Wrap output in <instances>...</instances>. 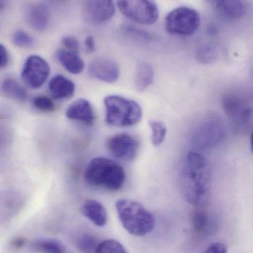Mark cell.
<instances>
[{
	"instance_id": "1",
	"label": "cell",
	"mask_w": 253,
	"mask_h": 253,
	"mask_svg": "<svg viewBox=\"0 0 253 253\" xmlns=\"http://www.w3.org/2000/svg\"><path fill=\"white\" fill-rule=\"evenodd\" d=\"M211 180V166L208 160L201 154L189 152L180 172V189L183 198L192 205H203L210 195Z\"/></svg>"
},
{
	"instance_id": "2",
	"label": "cell",
	"mask_w": 253,
	"mask_h": 253,
	"mask_svg": "<svg viewBox=\"0 0 253 253\" xmlns=\"http://www.w3.org/2000/svg\"><path fill=\"white\" fill-rule=\"evenodd\" d=\"M115 207L123 226L128 233L143 236L155 229V216L140 203L120 199L115 203Z\"/></svg>"
},
{
	"instance_id": "3",
	"label": "cell",
	"mask_w": 253,
	"mask_h": 253,
	"mask_svg": "<svg viewBox=\"0 0 253 253\" xmlns=\"http://www.w3.org/2000/svg\"><path fill=\"white\" fill-rule=\"evenodd\" d=\"M84 179L91 186L118 191L124 186L126 173L123 167L115 161L104 157H98L91 160L87 166Z\"/></svg>"
},
{
	"instance_id": "4",
	"label": "cell",
	"mask_w": 253,
	"mask_h": 253,
	"mask_svg": "<svg viewBox=\"0 0 253 253\" xmlns=\"http://www.w3.org/2000/svg\"><path fill=\"white\" fill-rule=\"evenodd\" d=\"M106 123L114 127L135 125L141 120L143 112L140 105L119 95H109L104 98Z\"/></svg>"
},
{
	"instance_id": "5",
	"label": "cell",
	"mask_w": 253,
	"mask_h": 253,
	"mask_svg": "<svg viewBox=\"0 0 253 253\" xmlns=\"http://www.w3.org/2000/svg\"><path fill=\"white\" fill-rule=\"evenodd\" d=\"M165 24L169 33L180 36H190L199 29L201 17L195 9L188 7H179L167 14Z\"/></svg>"
},
{
	"instance_id": "6",
	"label": "cell",
	"mask_w": 253,
	"mask_h": 253,
	"mask_svg": "<svg viewBox=\"0 0 253 253\" xmlns=\"http://www.w3.org/2000/svg\"><path fill=\"white\" fill-rule=\"evenodd\" d=\"M117 3L124 16L139 24H154L159 17L152 0H117Z\"/></svg>"
},
{
	"instance_id": "7",
	"label": "cell",
	"mask_w": 253,
	"mask_h": 253,
	"mask_svg": "<svg viewBox=\"0 0 253 253\" xmlns=\"http://www.w3.org/2000/svg\"><path fill=\"white\" fill-rule=\"evenodd\" d=\"M224 135L225 128L222 121L208 118L197 127L192 137V143L198 149H208L218 144Z\"/></svg>"
},
{
	"instance_id": "8",
	"label": "cell",
	"mask_w": 253,
	"mask_h": 253,
	"mask_svg": "<svg viewBox=\"0 0 253 253\" xmlns=\"http://www.w3.org/2000/svg\"><path fill=\"white\" fill-rule=\"evenodd\" d=\"M49 74L48 63L40 56L32 55L28 57L25 63L21 77L27 86L36 89L46 82Z\"/></svg>"
},
{
	"instance_id": "9",
	"label": "cell",
	"mask_w": 253,
	"mask_h": 253,
	"mask_svg": "<svg viewBox=\"0 0 253 253\" xmlns=\"http://www.w3.org/2000/svg\"><path fill=\"white\" fill-rule=\"evenodd\" d=\"M106 146L115 158L124 161H133L139 150L138 140L127 133H121L109 137Z\"/></svg>"
},
{
	"instance_id": "10",
	"label": "cell",
	"mask_w": 253,
	"mask_h": 253,
	"mask_svg": "<svg viewBox=\"0 0 253 253\" xmlns=\"http://www.w3.org/2000/svg\"><path fill=\"white\" fill-rule=\"evenodd\" d=\"M222 104L229 118L241 125H248L252 119V109L240 97L233 94H226L223 97Z\"/></svg>"
},
{
	"instance_id": "11",
	"label": "cell",
	"mask_w": 253,
	"mask_h": 253,
	"mask_svg": "<svg viewBox=\"0 0 253 253\" xmlns=\"http://www.w3.org/2000/svg\"><path fill=\"white\" fill-rule=\"evenodd\" d=\"M90 75L94 79L102 82L112 84L118 81L120 69L114 60L100 58L93 61L88 67Z\"/></svg>"
},
{
	"instance_id": "12",
	"label": "cell",
	"mask_w": 253,
	"mask_h": 253,
	"mask_svg": "<svg viewBox=\"0 0 253 253\" xmlns=\"http://www.w3.org/2000/svg\"><path fill=\"white\" fill-rule=\"evenodd\" d=\"M87 14L94 23H103L115 15L114 0H85Z\"/></svg>"
},
{
	"instance_id": "13",
	"label": "cell",
	"mask_w": 253,
	"mask_h": 253,
	"mask_svg": "<svg viewBox=\"0 0 253 253\" xmlns=\"http://www.w3.org/2000/svg\"><path fill=\"white\" fill-rule=\"evenodd\" d=\"M66 115L72 121H79L87 126L93 125L95 119L91 103L84 98L72 103L66 109Z\"/></svg>"
},
{
	"instance_id": "14",
	"label": "cell",
	"mask_w": 253,
	"mask_h": 253,
	"mask_svg": "<svg viewBox=\"0 0 253 253\" xmlns=\"http://www.w3.org/2000/svg\"><path fill=\"white\" fill-rule=\"evenodd\" d=\"M26 17L32 29L42 32L46 29L49 23V9L45 4L35 3L28 8Z\"/></svg>"
},
{
	"instance_id": "15",
	"label": "cell",
	"mask_w": 253,
	"mask_h": 253,
	"mask_svg": "<svg viewBox=\"0 0 253 253\" xmlns=\"http://www.w3.org/2000/svg\"><path fill=\"white\" fill-rule=\"evenodd\" d=\"M48 90L53 98L55 100H65L75 94L76 86L71 80L63 75H56L48 84Z\"/></svg>"
},
{
	"instance_id": "16",
	"label": "cell",
	"mask_w": 253,
	"mask_h": 253,
	"mask_svg": "<svg viewBox=\"0 0 253 253\" xmlns=\"http://www.w3.org/2000/svg\"><path fill=\"white\" fill-rule=\"evenodd\" d=\"M82 212L95 226L103 227L107 223L108 214L103 204L95 200L85 201L82 207Z\"/></svg>"
},
{
	"instance_id": "17",
	"label": "cell",
	"mask_w": 253,
	"mask_h": 253,
	"mask_svg": "<svg viewBox=\"0 0 253 253\" xmlns=\"http://www.w3.org/2000/svg\"><path fill=\"white\" fill-rule=\"evenodd\" d=\"M57 57L60 64L69 73L79 75L84 70L85 63L78 54V51L68 49L60 50L57 53Z\"/></svg>"
},
{
	"instance_id": "18",
	"label": "cell",
	"mask_w": 253,
	"mask_h": 253,
	"mask_svg": "<svg viewBox=\"0 0 253 253\" xmlns=\"http://www.w3.org/2000/svg\"><path fill=\"white\" fill-rule=\"evenodd\" d=\"M216 7L222 17L229 20L241 18L246 12L242 0H217Z\"/></svg>"
},
{
	"instance_id": "19",
	"label": "cell",
	"mask_w": 253,
	"mask_h": 253,
	"mask_svg": "<svg viewBox=\"0 0 253 253\" xmlns=\"http://www.w3.org/2000/svg\"><path fill=\"white\" fill-rule=\"evenodd\" d=\"M154 69L149 63L141 62L136 69L134 85L137 91H145L152 84L154 80Z\"/></svg>"
},
{
	"instance_id": "20",
	"label": "cell",
	"mask_w": 253,
	"mask_h": 253,
	"mask_svg": "<svg viewBox=\"0 0 253 253\" xmlns=\"http://www.w3.org/2000/svg\"><path fill=\"white\" fill-rule=\"evenodd\" d=\"M31 248L37 252L46 253H64L67 252L66 246L56 238H40L32 241Z\"/></svg>"
},
{
	"instance_id": "21",
	"label": "cell",
	"mask_w": 253,
	"mask_h": 253,
	"mask_svg": "<svg viewBox=\"0 0 253 253\" xmlns=\"http://www.w3.org/2000/svg\"><path fill=\"white\" fill-rule=\"evenodd\" d=\"M1 91L6 97L18 101H24L27 99L28 91L24 86L14 79L5 80L1 84Z\"/></svg>"
},
{
	"instance_id": "22",
	"label": "cell",
	"mask_w": 253,
	"mask_h": 253,
	"mask_svg": "<svg viewBox=\"0 0 253 253\" xmlns=\"http://www.w3.org/2000/svg\"><path fill=\"white\" fill-rule=\"evenodd\" d=\"M208 213L203 210L198 209L192 213L191 224L194 232L197 235H205L210 230L211 223Z\"/></svg>"
},
{
	"instance_id": "23",
	"label": "cell",
	"mask_w": 253,
	"mask_h": 253,
	"mask_svg": "<svg viewBox=\"0 0 253 253\" xmlns=\"http://www.w3.org/2000/svg\"><path fill=\"white\" fill-rule=\"evenodd\" d=\"M217 57V51L215 47L209 44L201 45L197 50L196 57L197 61L203 65H208L215 61Z\"/></svg>"
},
{
	"instance_id": "24",
	"label": "cell",
	"mask_w": 253,
	"mask_h": 253,
	"mask_svg": "<svg viewBox=\"0 0 253 253\" xmlns=\"http://www.w3.org/2000/svg\"><path fill=\"white\" fill-rule=\"evenodd\" d=\"M149 127L152 131L151 140L155 146L162 144L167 136V128L164 123L158 121H151L149 123Z\"/></svg>"
},
{
	"instance_id": "25",
	"label": "cell",
	"mask_w": 253,
	"mask_h": 253,
	"mask_svg": "<svg viewBox=\"0 0 253 253\" xmlns=\"http://www.w3.org/2000/svg\"><path fill=\"white\" fill-rule=\"evenodd\" d=\"M95 253H126L127 250L119 241L108 239L99 243Z\"/></svg>"
},
{
	"instance_id": "26",
	"label": "cell",
	"mask_w": 253,
	"mask_h": 253,
	"mask_svg": "<svg viewBox=\"0 0 253 253\" xmlns=\"http://www.w3.org/2000/svg\"><path fill=\"white\" fill-rule=\"evenodd\" d=\"M13 42L17 46L23 48H32L35 43L33 38L23 30H18L13 35Z\"/></svg>"
},
{
	"instance_id": "27",
	"label": "cell",
	"mask_w": 253,
	"mask_h": 253,
	"mask_svg": "<svg viewBox=\"0 0 253 253\" xmlns=\"http://www.w3.org/2000/svg\"><path fill=\"white\" fill-rule=\"evenodd\" d=\"M33 106L35 109L43 112H51L55 109L54 102L46 96H38L33 100Z\"/></svg>"
},
{
	"instance_id": "28",
	"label": "cell",
	"mask_w": 253,
	"mask_h": 253,
	"mask_svg": "<svg viewBox=\"0 0 253 253\" xmlns=\"http://www.w3.org/2000/svg\"><path fill=\"white\" fill-rule=\"evenodd\" d=\"M97 240L94 237L89 235H85L78 241V247L81 251L87 252H95L97 248Z\"/></svg>"
},
{
	"instance_id": "29",
	"label": "cell",
	"mask_w": 253,
	"mask_h": 253,
	"mask_svg": "<svg viewBox=\"0 0 253 253\" xmlns=\"http://www.w3.org/2000/svg\"><path fill=\"white\" fill-rule=\"evenodd\" d=\"M63 44L65 48L71 51H79V42L76 38L72 36L65 37L63 39Z\"/></svg>"
},
{
	"instance_id": "30",
	"label": "cell",
	"mask_w": 253,
	"mask_h": 253,
	"mask_svg": "<svg viewBox=\"0 0 253 253\" xmlns=\"http://www.w3.org/2000/svg\"><path fill=\"white\" fill-rule=\"evenodd\" d=\"M205 253H227V249L222 243L215 242L211 244L207 250H205Z\"/></svg>"
},
{
	"instance_id": "31",
	"label": "cell",
	"mask_w": 253,
	"mask_h": 253,
	"mask_svg": "<svg viewBox=\"0 0 253 253\" xmlns=\"http://www.w3.org/2000/svg\"><path fill=\"white\" fill-rule=\"evenodd\" d=\"M8 62V54L6 48L2 44H0V69L5 67Z\"/></svg>"
},
{
	"instance_id": "32",
	"label": "cell",
	"mask_w": 253,
	"mask_h": 253,
	"mask_svg": "<svg viewBox=\"0 0 253 253\" xmlns=\"http://www.w3.org/2000/svg\"><path fill=\"white\" fill-rule=\"evenodd\" d=\"M85 47L86 51L88 53H92L95 51V42H94V38L92 36H88V38L85 39Z\"/></svg>"
},
{
	"instance_id": "33",
	"label": "cell",
	"mask_w": 253,
	"mask_h": 253,
	"mask_svg": "<svg viewBox=\"0 0 253 253\" xmlns=\"http://www.w3.org/2000/svg\"><path fill=\"white\" fill-rule=\"evenodd\" d=\"M13 245L17 247H21L26 244V239L22 238H18L14 240L12 242Z\"/></svg>"
},
{
	"instance_id": "34",
	"label": "cell",
	"mask_w": 253,
	"mask_h": 253,
	"mask_svg": "<svg viewBox=\"0 0 253 253\" xmlns=\"http://www.w3.org/2000/svg\"><path fill=\"white\" fill-rule=\"evenodd\" d=\"M5 6V0H0V11H2Z\"/></svg>"
}]
</instances>
